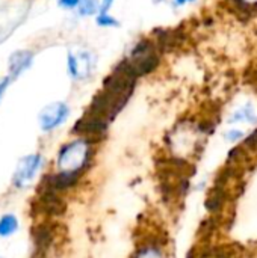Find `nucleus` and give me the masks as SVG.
Wrapping results in <instances>:
<instances>
[{"instance_id": "1", "label": "nucleus", "mask_w": 257, "mask_h": 258, "mask_svg": "<svg viewBox=\"0 0 257 258\" xmlns=\"http://www.w3.org/2000/svg\"><path fill=\"white\" fill-rule=\"evenodd\" d=\"M161 62H162V48L158 44L156 38L144 36L133 42V45L117 62V65H120L132 77L139 80L159 70Z\"/></svg>"}, {"instance_id": "2", "label": "nucleus", "mask_w": 257, "mask_h": 258, "mask_svg": "<svg viewBox=\"0 0 257 258\" xmlns=\"http://www.w3.org/2000/svg\"><path fill=\"white\" fill-rule=\"evenodd\" d=\"M95 144L86 138H76L61 147L58 153V168L64 172L83 174L92 165L95 156Z\"/></svg>"}, {"instance_id": "3", "label": "nucleus", "mask_w": 257, "mask_h": 258, "mask_svg": "<svg viewBox=\"0 0 257 258\" xmlns=\"http://www.w3.org/2000/svg\"><path fill=\"white\" fill-rule=\"evenodd\" d=\"M98 65L95 53L89 48L70 50L67 53V73L73 82L89 80Z\"/></svg>"}, {"instance_id": "4", "label": "nucleus", "mask_w": 257, "mask_h": 258, "mask_svg": "<svg viewBox=\"0 0 257 258\" xmlns=\"http://www.w3.org/2000/svg\"><path fill=\"white\" fill-rule=\"evenodd\" d=\"M70 116V106L64 101H53L47 104L38 115V122L42 132H53L61 127Z\"/></svg>"}, {"instance_id": "5", "label": "nucleus", "mask_w": 257, "mask_h": 258, "mask_svg": "<svg viewBox=\"0 0 257 258\" xmlns=\"http://www.w3.org/2000/svg\"><path fill=\"white\" fill-rule=\"evenodd\" d=\"M33 213L45 216H61L65 213V203L58 192L39 186L38 197L33 203Z\"/></svg>"}, {"instance_id": "6", "label": "nucleus", "mask_w": 257, "mask_h": 258, "mask_svg": "<svg viewBox=\"0 0 257 258\" xmlns=\"http://www.w3.org/2000/svg\"><path fill=\"white\" fill-rule=\"evenodd\" d=\"M109 128V122L95 116H91L88 113H83L80 119L76 121L73 127V133L79 138H86L94 142H98L105 139Z\"/></svg>"}, {"instance_id": "7", "label": "nucleus", "mask_w": 257, "mask_h": 258, "mask_svg": "<svg viewBox=\"0 0 257 258\" xmlns=\"http://www.w3.org/2000/svg\"><path fill=\"white\" fill-rule=\"evenodd\" d=\"M41 165H42V157L39 154H30L23 157L18 162V166L14 174V186L24 187L39 171Z\"/></svg>"}, {"instance_id": "8", "label": "nucleus", "mask_w": 257, "mask_h": 258, "mask_svg": "<svg viewBox=\"0 0 257 258\" xmlns=\"http://www.w3.org/2000/svg\"><path fill=\"white\" fill-rule=\"evenodd\" d=\"M82 175L83 174H79V172H64V171H59L56 174L45 175L39 186L52 189V190L61 194V192H65V190H70V189L76 187L79 184Z\"/></svg>"}, {"instance_id": "9", "label": "nucleus", "mask_w": 257, "mask_h": 258, "mask_svg": "<svg viewBox=\"0 0 257 258\" xmlns=\"http://www.w3.org/2000/svg\"><path fill=\"white\" fill-rule=\"evenodd\" d=\"M32 240L35 246V254L45 257V252L55 242V227L47 222L38 224L32 230Z\"/></svg>"}, {"instance_id": "10", "label": "nucleus", "mask_w": 257, "mask_h": 258, "mask_svg": "<svg viewBox=\"0 0 257 258\" xmlns=\"http://www.w3.org/2000/svg\"><path fill=\"white\" fill-rule=\"evenodd\" d=\"M224 6L244 21L257 18V0H223Z\"/></svg>"}, {"instance_id": "11", "label": "nucleus", "mask_w": 257, "mask_h": 258, "mask_svg": "<svg viewBox=\"0 0 257 258\" xmlns=\"http://www.w3.org/2000/svg\"><path fill=\"white\" fill-rule=\"evenodd\" d=\"M33 63V53L30 50H18L9 57V77L17 79L21 73H24Z\"/></svg>"}, {"instance_id": "12", "label": "nucleus", "mask_w": 257, "mask_h": 258, "mask_svg": "<svg viewBox=\"0 0 257 258\" xmlns=\"http://www.w3.org/2000/svg\"><path fill=\"white\" fill-rule=\"evenodd\" d=\"M227 124L230 125H236V124H248V125H257V110L253 103L247 101L244 104H241L239 107H236L229 119Z\"/></svg>"}, {"instance_id": "13", "label": "nucleus", "mask_w": 257, "mask_h": 258, "mask_svg": "<svg viewBox=\"0 0 257 258\" xmlns=\"http://www.w3.org/2000/svg\"><path fill=\"white\" fill-rule=\"evenodd\" d=\"M229 201V190L227 187H220V186H214L204 201V207L211 215H220V212H223L224 206Z\"/></svg>"}, {"instance_id": "14", "label": "nucleus", "mask_w": 257, "mask_h": 258, "mask_svg": "<svg viewBox=\"0 0 257 258\" xmlns=\"http://www.w3.org/2000/svg\"><path fill=\"white\" fill-rule=\"evenodd\" d=\"M164 243L161 242V237L155 236L150 239H145L133 252L132 258H167L164 254Z\"/></svg>"}, {"instance_id": "15", "label": "nucleus", "mask_w": 257, "mask_h": 258, "mask_svg": "<svg viewBox=\"0 0 257 258\" xmlns=\"http://www.w3.org/2000/svg\"><path fill=\"white\" fill-rule=\"evenodd\" d=\"M94 23L97 27H101V29H120L123 26V21L114 14H97L94 17Z\"/></svg>"}, {"instance_id": "16", "label": "nucleus", "mask_w": 257, "mask_h": 258, "mask_svg": "<svg viewBox=\"0 0 257 258\" xmlns=\"http://www.w3.org/2000/svg\"><path fill=\"white\" fill-rule=\"evenodd\" d=\"M18 228V221L14 215H5L0 218V237L12 236Z\"/></svg>"}, {"instance_id": "17", "label": "nucleus", "mask_w": 257, "mask_h": 258, "mask_svg": "<svg viewBox=\"0 0 257 258\" xmlns=\"http://www.w3.org/2000/svg\"><path fill=\"white\" fill-rule=\"evenodd\" d=\"M245 132L244 130H241V128H236V127H232V128H229V130H226L224 132V135H223V138H224V141L226 142H229V144H238V142H242L244 139H245Z\"/></svg>"}, {"instance_id": "18", "label": "nucleus", "mask_w": 257, "mask_h": 258, "mask_svg": "<svg viewBox=\"0 0 257 258\" xmlns=\"http://www.w3.org/2000/svg\"><path fill=\"white\" fill-rule=\"evenodd\" d=\"M117 0H100V6H98V12L97 14H111L114 12Z\"/></svg>"}, {"instance_id": "19", "label": "nucleus", "mask_w": 257, "mask_h": 258, "mask_svg": "<svg viewBox=\"0 0 257 258\" xmlns=\"http://www.w3.org/2000/svg\"><path fill=\"white\" fill-rule=\"evenodd\" d=\"M197 2L198 0H170L168 3L174 11H180V9H185V8H188V6H191V5H194Z\"/></svg>"}, {"instance_id": "20", "label": "nucleus", "mask_w": 257, "mask_h": 258, "mask_svg": "<svg viewBox=\"0 0 257 258\" xmlns=\"http://www.w3.org/2000/svg\"><path fill=\"white\" fill-rule=\"evenodd\" d=\"M11 77H5L2 82H0V98H2V95H3V92H5V89L9 86V83H11Z\"/></svg>"}, {"instance_id": "21", "label": "nucleus", "mask_w": 257, "mask_h": 258, "mask_svg": "<svg viewBox=\"0 0 257 258\" xmlns=\"http://www.w3.org/2000/svg\"><path fill=\"white\" fill-rule=\"evenodd\" d=\"M151 2H155V3H164V2H170V0H151Z\"/></svg>"}]
</instances>
